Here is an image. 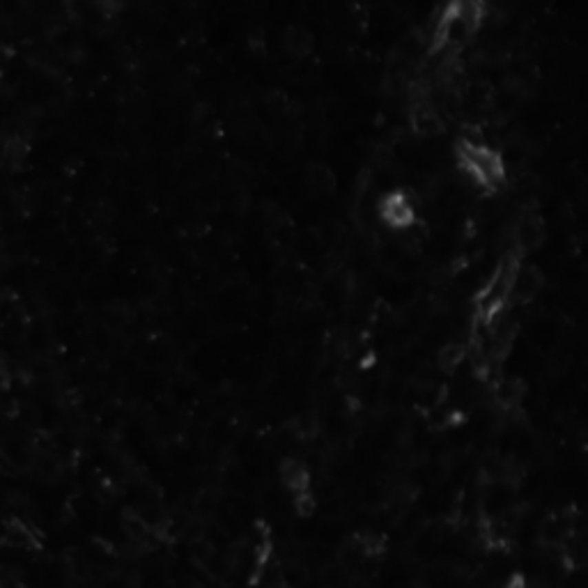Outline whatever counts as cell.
Instances as JSON below:
<instances>
[{"label": "cell", "mask_w": 588, "mask_h": 588, "mask_svg": "<svg viewBox=\"0 0 588 588\" xmlns=\"http://www.w3.org/2000/svg\"><path fill=\"white\" fill-rule=\"evenodd\" d=\"M294 512L299 517H311L315 512V496H313V492H304V494L294 496Z\"/></svg>", "instance_id": "cell-11"}, {"label": "cell", "mask_w": 588, "mask_h": 588, "mask_svg": "<svg viewBox=\"0 0 588 588\" xmlns=\"http://www.w3.org/2000/svg\"><path fill=\"white\" fill-rule=\"evenodd\" d=\"M375 214L393 232H409L419 223V209L405 189H388L384 196H379Z\"/></svg>", "instance_id": "cell-2"}, {"label": "cell", "mask_w": 588, "mask_h": 588, "mask_svg": "<svg viewBox=\"0 0 588 588\" xmlns=\"http://www.w3.org/2000/svg\"><path fill=\"white\" fill-rule=\"evenodd\" d=\"M522 395H524V386L519 384L517 379H501L494 388V398L501 407L510 409V407H517L522 402Z\"/></svg>", "instance_id": "cell-9"}, {"label": "cell", "mask_w": 588, "mask_h": 588, "mask_svg": "<svg viewBox=\"0 0 588 588\" xmlns=\"http://www.w3.org/2000/svg\"><path fill=\"white\" fill-rule=\"evenodd\" d=\"M512 242H515L519 253L536 251L540 244L545 242V223L543 218L533 211H524L515 221V230H512Z\"/></svg>", "instance_id": "cell-3"}, {"label": "cell", "mask_w": 588, "mask_h": 588, "mask_svg": "<svg viewBox=\"0 0 588 588\" xmlns=\"http://www.w3.org/2000/svg\"><path fill=\"white\" fill-rule=\"evenodd\" d=\"M409 125L421 136H437L441 132V115L430 104V99H416L409 106Z\"/></svg>", "instance_id": "cell-5"}, {"label": "cell", "mask_w": 588, "mask_h": 588, "mask_svg": "<svg viewBox=\"0 0 588 588\" xmlns=\"http://www.w3.org/2000/svg\"><path fill=\"white\" fill-rule=\"evenodd\" d=\"M543 287V273L531 264H517L510 283V297L517 302H529Z\"/></svg>", "instance_id": "cell-6"}, {"label": "cell", "mask_w": 588, "mask_h": 588, "mask_svg": "<svg viewBox=\"0 0 588 588\" xmlns=\"http://www.w3.org/2000/svg\"><path fill=\"white\" fill-rule=\"evenodd\" d=\"M306 184L311 187L313 193L326 196L336 189V175H333V170L329 166H324V163H315V166H311L308 173H306Z\"/></svg>", "instance_id": "cell-8"}, {"label": "cell", "mask_w": 588, "mask_h": 588, "mask_svg": "<svg viewBox=\"0 0 588 588\" xmlns=\"http://www.w3.org/2000/svg\"><path fill=\"white\" fill-rule=\"evenodd\" d=\"M503 588H526V581L524 577H519V574H515V577H510L508 581H505Z\"/></svg>", "instance_id": "cell-12"}, {"label": "cell", "mask_w": 588, "mask_h": 588, "mask_svg": "<svg viewBox=\"0 0 588 588\" xmlns=\"http://www.w3.org/2000/svg\"><path fill=\"white\" fill-rule=\"evenodd\" d=\"M313 46H315V37L308 28L304 25H290L283 32V49L287 51V56L292 58H306L311 56Z\"/></svg>", "instance_id": "cell-7"}, {"label": "cell", "mask_w": 588, "mask_h": 588, "mask_svg": "<svg viewBox=\"0 0 588 588\" xmlns=\"http://www.w3.org/2000/svg\"><path fill=\"white\" fill-rule=\"evenodd\" d=\"M457 166L478 189L496 191L505 182V161L494 147L478 140L462 138L455 147Z\"/></svg>", "instance_id": "cell-1"}, {"label": "cell", "mask_w": 588, "mask_h": 588, "mask_svg": "<svg viewBox=\"0 0 588 588\" xmlns=\"http://www.w3.org/2000/svg\"><path fill=\"white\" fill-rule=\"evenodd\" d=\"M278 478H280V485H283L292 496L311 492V471L302 460L285 457V460L278 464Z\"/></svg>", "instance_id": "cell-4"}, {"label": "cell", "mask_w": 588, "mask_h": 588, "mask_svg": "<svg viewBox=\"0 0 588 588\" xmlns=\"http://www.w3.org/2000/svg\"><path fill=\"white\" fill-rule=\"evenodd\" d=\"M464 354H467V350H464V345L460 343H446L439 350V357H437V364H439V368L443 372H453L455 368H460V364L464 361Z\"/></svg>", "instance_id": "cell-10"}]
</instances>
